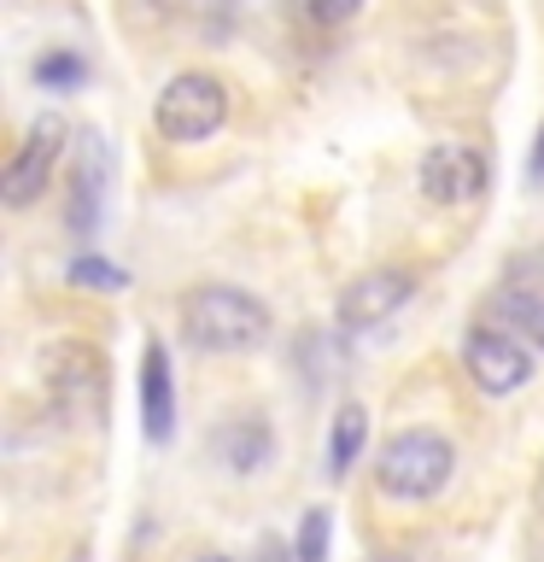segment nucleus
Returning <instances> with one entry per match:
<instances>
[{"label": "nucleus", "mask_w": 544, "mask_h": 562, "mask_svg": "<svg viewBox=\"0 0 544 562\" xmlns=\"http://www.w3.org/2000/svg\"><path fill=\"white\" fill-rule=\"evenodd\" d=\"M182 334L188 346L211 351V358H240V351L270 346L275 316L258 293L246 288H223V281H205L182 299Z\"/></svg>", "instance_id": "obj_1"}, {"label": "nucleus", "mask_w": 544, "mask_h": 562, "mask_svg": "<svg viewBox=\"0 0 544 562\" xmlns=\"http://www.w3.org/2000/svg\"><path fill=\"white\" fill-rule=\"evenodd\" d=\"M451 469H456V451H451V439L433 434V428H404V434L386 439L381 457H375L381 492L386 498H404V504L439 498L451 481Z\"/></svg>", "instance_id": "obj_2"}, {"label": "nucleus", "mask_w": 544, "mask_h": 562, "mask_svg": "<svg viewBox=\"0 0 544 562\" xmlns=\"http://www.w3.org/2000/svg\"><path fill=\"white\" fill-rule=\"evenodd\" d=\"M152 123L165 140H205L228 123V88L211 70H182L165 82V94L152 105Z\"/></svg>", "instance_id": "obj_3"}, {"label": "nucleus", "mask_w": 544, "mask_h": 562, "mask_svg": "<svg viewBox=\"0 0 544 562\" xmlns=\"http://www.w3.org/2000/svg\"><path fill=\"white\" fill-rule=\"evenodd\" d=\"M42 375H47V398L59 404L70 422H100L105 411V358L82 340H59L42 351Z\"/></svg>", "instance_id": "obj_4"}, {"label": "nucleus", "mask_w": 544, "mask_h": 562, "mask_svg": "<svg viewBox=\"0 0 544 562\" xmlns=\"http://www.w3.org/2000/svg\"><path fill=\"white\" fill-rule=\"evenodd\" d=\"M65 135H70V123H65L59 112H42V117L24 130L18 153L7 158V176H0V200H7L12 211H30V205L47 193L53 165H59V153H65Z\"/></svg>", "instance_id": "obj_5"}, {"label": "nucleus", "mask_w": 544, "mask_h": 562, "mask_svg": "<svg viewBox=\"0 0 544 562\" xmlns=\"http://www.w3.org/2000/svg\"><path fill=\"white\" fill-rule=\"evenodd\" d=\"M463 363H468L474 386L491 398H503V393H515V386L533 381V351H526V340H515V334H503L491 323L463 334Z\"/></svg>", "instance_id": "obj_6"}, {"label": "nucleus", "mask_w": 544, "mask_h": 562, "mask_svg": "<svg viewBox=\"0 0 544 562\" xmlns=\"http://www.w3.org/2000/svg\"><path fill=\"white\" fill-rule=\"evenodd\" d=\"M421 193H428L433 205H468L480 200L486 182H491V165L480 147H463V140H433L428 153H421Z\"/></svg>", "instance_id": "obj_7"}, {"label": "nucleus", "mask_w": 544, "mask_h": 562, "mask_svg": "<svg viewBox=\"0 0 544 562\" xmlns=\"http://www.w3.org/2000/svg\"><path fill=\"white\" fill-rule=\"evenodd\" d=\"M410 293H416L410 270H369L340 293V328H351V334L381 328L386 316H398L404 305H410Z\"/></svg>", "instance_id": "obj_8"}, {"label": "nucleus", "mask_w": 544, "mask_h": 562, "mask_svg": "<svg viewBox=\"0 0 544 562\" xmlns=\"http://www.w3.org/2000/svg\"><path fill=\"white\" fill-rule=\"evenodd\" d=\"M140 428H147L152 446H165L175 434V381L165 340H147V351H140Z\"/></svg>", "instance_id": "obj_9"}, {"label": "nucleus", "mask_w": 544, "mask_h": 562, "mask_svg": "<svg viewBox=\"0 0 544 562\" xmlns=\"http://www.w3.org/2000/svg\"><path fill=\"white\" fill-rule=\"evenodd\" d=\"M100 211H105V147H100V135H94V147L82 153L77 176H70V205H65L70 235L88 240L100 228Z\"/></svg>", "instance_id": "obj_10"}, {"label": "nucleus", "mask_w": 544, "mask_h": 562, "mask_svg": "<svg viewBox=\"0 0 544 562\" xmlns=\"http://www.w3.org/2000/svg\"><path fill=\"white\" fill-rule=\"evenodd\" d=\"M217 457L235 474H252L263 457H270V422L263 416H240V422H228V428L217 434Z\"/></svg>", "instance_id": "obj_11"}, {"label": "nucleus", "mask_w": 544, "mask_h": 562, "mask_svg": "<svg viewBox=\"0 0 544 562\" xmlns=\"http://www.w3.org/2000/svg\"><path fill=\"white\" fill-rule=\"evenodd\" d=\"M363 439H369V411L363 404H340L333 422H328V474H351Z\"/></svg>", "instance_id": "obj_12"}, {"label": "nucleus", "mask_w": 544, "mask_h": 562, "mask_svg": "<svg viewBox=\"0 0 544 562\" xmlns=\"http://www.w3.org/2000/svg\"><path fill=\"white\" fill-rule=\"evenodd\" d=\"M491 316H503L509 328H521L533 346H544V293H515V288H503V293H491Z\"/></svg>", "instance_id": "obj_13"}, {"label": "nucleus", "mask_w": 544, "mask_h": 562, "mask_svg": "<svg viewBox=\"0 0 544 562\" xmlns=\"http://www.w3.org/2000/svg\"><path fill=\"white\" fill-rule=\"evenodd\" d=\"M65 281H70V288H82V293H123V288H129V276H123L112 258H94V252L70 258Z\"/></svg>", "instance_id": "obj_14"}, {"label": "nucleus", "mask_w": 544, "mask_h": 562, "mask_svg": "<svg viewBox=\"0 0 544 562\" xmlns=\"http://www.w3.org/2000/svg\"><path fill=\"white\" fill-rule=\"evenodd\" d=\"M35 82L47 88V94H59V88H82L88 82V59L82 53H70V47H53L35 59Z\"/></svg>", "instance_id": "obj_15"}, {"label": "nucleus", "mask_w": 544, "mask_h": 562, "mask_svg": "<svg viewBox=\"0 0 544 562\" xmlns=\"http://www.w3.org/2000/svg\"><path fill=\"white\" fill-rule=\"evenodd\" d=\"M328 544H333V516L322 504L316 509H305V516H298V562H328Z\"/></svg>", "instance_id": "obj_16"}, {"label": "nucleus", "mask_w": 544, "mask_h": 562, "mask_svg": "<svg viewBox=\"0 0 544 562\" xmlns=\"http://www.w3.org/2000/svg\"><path fill=\"white\" fill-rule=\"evenodd\" d=\"M298 7H305L316 24H345V18H358L363 0H298Z\"/></svg>", "instance_id": "obj_17"}, {"label": "nucleus", "mask_w": 544, "mask_h": 562, "mask_svg": "<svg viewBox=\"0 0 544 562\" xmlns=\"http://www.w3.org/2000/svg\"><path fill=\"white\" fill-rule=\"evenodd\" d=\"M526 176L544 182V123H539V140H533V158H526Z\"/></svg>", "instance_id": "obj_18"}, {"label": "nucleus", "mask_w": 544, "mask_h": 562, "mask_svg": "<svg viewBox=\"0 0 544 562\" xmlns=\"http://www.w3.org/2000/svg\"><path fill=\"white\" fill-rule=\"evenodd\" d=\"M182 7H188V0H152V12H158V18H170V12H182Z\"/></svg>", "instance_id": "obj_19"}, {"label": "nucleus", "mask_w": 544, "mask_h": 562, "mask_svg": "<svg viewBox=\"0 0 544 562\" xmlns=\"http://www.w3.org/2000/svg\"><path fill=\"white\" fill-rule=\"evenodd\" d=\"M369 562H410V557H369Z\"/></svg>", "instance_id": "obj_20"}, {"label": "nucleus", "mask_w": 544, "mask_h": 562, "mask_svg": "<svg viewBox=\"0 0 544 562\" xmlns=\"http://www.w3.org/2000/svg\"><path fill=\"white\" fill-rule=\"evenodd\" d=\"M200 562H228V557H200Z\"/></svg>", "instance_id": "obj_21"}]
</instances>
